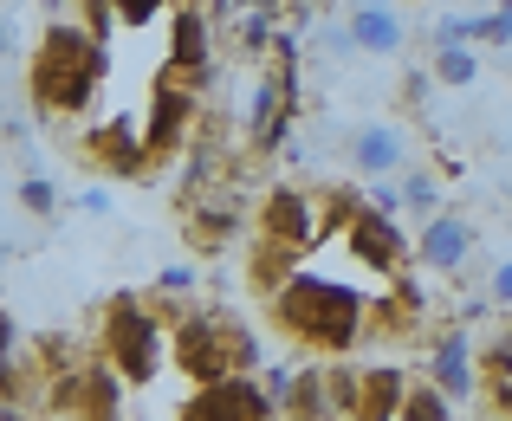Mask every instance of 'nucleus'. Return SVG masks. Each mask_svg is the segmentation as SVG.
Masks as SVG:
<instances>
[{
	"instance_id": "1",
	"label": "nucleus",
	"mask_w": 512,
	"mask_h": 421,
	"mask_svg": "<svg viewBox=\"0 0 512 421\" xmlns=\"http://www.w3.org/2000/svg\"><path fill=\"white\" fill-rule=\"evenodd\" d=\"M104 65H111V46L85 20L52 13L39 26L33 59H26V98H33L39 117H85L104 85Z\"/></svg>"
},
{
	"instance_id": "2",
	"label": "nucleus",
	"mask_w": 512,
	"mask_h": 421,
	"mask_svg": "<svg viewBox=\"0 0 512 421\" xmlns=\"http://www.w3.org/2000/svg\"><path fill=\"white\" fill-rule=\"evenodd\" d=\"M370 305L376 298H363L350 279H331V273H312V266H299V273L286 279V292L273 298V324L292 337L299 350H325V357H344V350H357L363 337H370Z\"/></svg>"
},
{
	"instance_id": "3",
	"label": "nucleus",
	"mask_w": 512,
	"mask_h": 421,
	"mask_svg": "<svg viewBox=\"0 0 512 421\" xmlns=\"http://www.w3.org/2000/svg\"><path fill=\"white\" fill-rule=\"evenodd\" d=\"M98 350L130 376V389H150L169 370V311L163 298H137V292H111L98 311Z\"/></svg>"
},
{
	"instance_id": "4",
	"label": "nucleus",
	"mask_w": 512,
	"mask_h": 421,
	"mask_svg": "<svg viewBox=\"0 0 512 421\" xmlns=\"http://www.w3.org/2000/svg\"><path fill=\"white\" fill-rule=\"evenodd\" d=\"M299 130V33L279 26L273 52L260 59V78L247 91V156H279Z\"/></svg>"
},
{
	"instance_id": "5",
	"label": "nucleus",
	"mask_w": 512,
	"mask_h": 421,
	"mask_svg": "<svg viewBox=\"0 0 512 421\" xmlns=\"http://www.w3.org/2000/svg\"><path fill=\"white\" fill-rule=\"evenodd\" d=\"M169 311V357L188 383H214V376L240 370V318L234 311H201V305H175L163 292Z\"/></svg>"
},
{
	"instance_id": "6",
	"label": "nucleus",
	"mask_w": 512,
	"mask_h": 421,
	"mask_svg": "<svg viewBox=\"0 0 512 421\" xmlns=\"http://www.w3.org/2000/svg\"><path fill=\"white\" fill-rule=\"evenodd\" d=\"M195 117H201V78L182 65H163L150 91V111H143V137H150V175L169 169L175 156H188L195 143Z\"/></svg>"
},
{
	"instance_id": "7",
	"label": "nucleus",
	"mask_w": 512,
	"mask_h": 421,
	"mask_svg": "<svg viewBox=\"0 0 512 421\" xmlns=\"http://www.w3.org/2000/svg\"><path fill=\"white\" fill-rule=\"evenodd\" d=\"M124 389H130V376L117 370V363L104 357L98 344H91L85 357L72 363V370H59V376H52V389H46V415L111 421V415H124Z\"/></svg>"
},
{
	"instance_id": "8",
	"label": "nucleus",
	"mask_w": 512,
	"mask_h": 421,
	"mask_svg": "<svg viewBox=\"0 0 512 421\" xmlns=\"http://www.w3.org/2000/svg\"><path fill=\"white\" fill-rule=\"evenodd\" d=\"M331 240H344V253L363 266V273H376V279H396V273H409V260H415V240L402 234V214H389V208H376L370 195L357 201V208L338 221V234Z\"/></svg>"
},
{
	"instance_id": "9",
	"label": "nucleus",
	"mask_w": 512,
	"mask_h": 421,
	"mask_svg": "<svg viewBox=\"0 0 512 421\" xmlns=\"http://www.w3.org/2000/svg\"><path fill=\"white\" fill-rule=\"evenodd\" d=\"M253 227L299 253H318L331 240V201L325 188H299V182H273L260 201H253Z\"/></svg>"
},
{
	"instance_id": "10",
	"label": "nucleus",
	"mask_w": 512,
	"mask_h": 421,
	"mask_svg": "<svg viewBox=\"0 0 512 421\" xmlns=\"http://www.w3.org/2000/svg\"><path fill=\"white\" fill-rule=\"evenodd\" d=\"M182 421H273L279 402L266 396V383L253 370H234V376H214V383H188Z\"/></svg>"
},
{
	"instance_id": "11",
	"label": "nucleus",
	"mask_w": 512,
	"mask_h": 421,
	"mask_svg": "<svg viewBox=\"0 0 512 421\" xmlns=\"http://www.w3.org/2000/svg\"><path fill=\"white\" fill-rule=\"evenodd\" d=\"M78 162L111 175V182H137V175H150V137L137 117H104L78 137Z\"/></svg>"
},
{
	"instance_id": "12",
	"label": "nucleus",
	"mask_w": 512,
	"mask_h": 421,
	"mask_svg": "<svg viewBox=\"0 0 512 421\" xmlns=\"http://www.w3.org/2000/svg\"><path fill=\"white\" fill-rule=\"evenodd\" d=\"M240 221H247V208H240L221 182H214V188H188V195H182V240L195 253H221L227 240L240 234Z\"/></svg>"
},
{
	"instance_id": "13",
	"label": "nucleus",
	"mask_w": 512,
	"mask_h": 421,
	"mask_svg": "<svg viewBox=\"0 0 512 421\" xmlns=\"http://www.w3.org/2000/svg\"><path fill=\"white\" fill-rule=\"evenodd\" d=\"M428 376H435L454 402H474L480 389H487V383H480V344L467 337L461 318H454L448 331H435V344H428Z\"/></svg>"
},
{
	"instance_id": "14",
	"label": "nucleus",
	"mask_w": 512,
	"mask_h": 421,
	"mask_svg": "<svg viewBox=\"0 0 512 421\" xmlns=\"http://www.w3.org/2000/svg\"><path fill=\"white\" fill-rule=\"evenodd\" d=\"M344 162L350 175H363V182H376V175H402L415 162V143L402 124H357L344 137Z\"/></svg>"
},
{
	"instance_id": "15",
	"label": "nucleus",
	"mask_w": 512,
	"mask_h": 421,
	"mask_svg": "<svg viewBox=\"0 0 512 421\" xmlns=\"http://www.w3.org/2000/svg\"><path fill=\"white\" fill-rule=\"evenodd\" d=\"M422 318H428V292L409 273H396L389 292L370 305V337H376V344H402V337L422 331Z\"/></svg>"
},
{
	"instance_id": "16",
	"label": "nucleus",
	"mask_w": 512,
	"mask_h": 421,
	"mask_svg": "<svg viewBox=\"0 0 512 421\" xmlns=\"http://www.w3.org/2000/svg\"><path fill=\"white\" fill-rule=\"evenodd\" d=\"M415 260H422L428 273H461V266L474 260V227H467L454 208H441L435 221L415 227Z\"/></svg>"
},
{
	"instance_id": "17",
	"label": "nucleus",
	"mask_w": 512,
	"mask_h": 421,
	"mask_svg": "<svg viewBox=\"0 0 512 421\" xmlns=\"http://www.w3.org/2000/svg\"><path fill=\"white\" fill-rule=\"evenodd\" d=\"M169 65L195 72L201 85L214 78V33H208V13L195 0H175L169 7Z\"/></svg>"
},
{
	"instance_id": "18",
	"label": "nucleus",
	"mask_w": 512,
	"mask_h": 421,
	"mask_svg": "<svg viewBox=\"0 0 512 421\" xmlns=\"http://www.w3.org/2000/svg\"><path fill=\"white\" fill-rule=\"evenodd\" d=\"M344 46L370 52V59H396V52H402V13L389 7V0H350Z\"/></svg>"
},
{
	"instance_id": "19",
	"label": "nucleus",
	"mask_w": 512,
	"mask_h": 421,
	"mask_svg": "<svg viewBox=\"0 0 512 421\" xmlns=\"http://www.w3.org/2000/svg\"><path fill=\"white\" fill-rule=\"evenodd\" d=\"M299 266H305L299 247H286V240H273V234H253V247H247V292L260 298V305H273Z\"/></svg>"
},
{
	"instance_id": "20",
	"label": "nucleus",
	"mask_w": 512,
	"mask_h": 421,
	"mask_svg": "<svg viewBox=\"0 0 512 421\" xmlns=\"http://www.w3.org/2000/svg\"><path fill=\"white\" fill-rule=\"evenodd\" d=\"M402 402H409V376H402V363H370V370H363V409H357V421H396Z\"/></svg>"
},
{
	"instance_id": "21",
	"label": "nucleus",
	"mask_w": 512,
	"mask_h": 421,
	"mask_svg": "<svg viewBox=\"0 0 512 421\" xmlns=\"http://www.w3.org/2000/svg\"><path fill=\"white\" fill-rule=\"evenodd\" d=\"M279 415H292V421H325V415H331L325 363H305V370L292 376V389H286V402H279Z\"/></svg>"
},
{
	"instance_id": "22",
	"label": "nucleus",
	"mask_w": 512,
	"mask_h": 421,
	"mask_svg": "<svg viewBox=\"0 0 512 421\" xmlns=\"http://www.w3.org/2000/svg\"><path fill=\"white\" fill-rule=\"evenodd\" d=\"M441 208H448V195H441V175H435V169H415V162H409V169H402V221L422 227V221H435Z\"/></svg>"
},
{
	"instance_id": "23",
	"label": "nucleus",
	"mask_w": 512,
	"mask_h": 421,
	"mask_svg": "<svg viewBox=\"0 0 512 421\" xmlns=\"http://www.w3.org/2000/svg\"><path fill=\"white\" fill-rule=\"evenodd\" d=\"M428 72H435L448 91L474 85V78H480V52H474V39H448V46H428Z\"/></svg>"
},
{
	"instance_id": "24",
	"label": "nucleus",
	"mask_w": 512,
	"mask_h": 421,
	"mask_svg": "<svg viewBox=\"0 0 512 421\" xmlns=\"http://www.w3.org/2000/svg\"><path fill=\"white\" fill-rule=\"evenodd\" d=\"M279 26H286V13H266V7L234 13V46H240V59H266V52H273V39H279Z\"/></svg>"
},
{
	"instance_id": "25",
	"label": "nucleus",
	"mask_w": 512,
	"mask_h": 421,
	"mask_svg": "<svg viewBox=\"0 0 512 421\" xmlns=\"http://www.w3.org/2000/svg\"><path fill=\"white\" fill-rule=\"evenodd\" d=\"M461 415V402L448 396V389L435 383V376H422V383H409V402H402V421H454Z\"/></svg>"
},
{
	"instance_id": "26",
	"label": "nucleus",
	"mask_w": 512,
	"mask_h": 421,
	"mask_svg": "<svg viewBox=\"0 0 512 421\" xmlns=\"http://www.w3.org/2000/svg\"><path fill=\"white\" fill-rule=\"evenodd\" d=\"M325 383H331V415H357L363 409V370L350 363V350L338 363H325Z\"/></svg>"
},
{
	"instance_id": "27",
	"label": "nucleus",
	"mask_w": 512,
	"mask_h": 421,
	"mask_svg": "<svg viewBox=\"0 0 512 421\" xmlns=\"http://www.w3.org/2000/svg\"><path fill=\"white\" fill-rule=\"evenodd\" d=\"M13 201H20V214H33V221H52V214H59V182L26 175V182L13 188Z\"/></svg>"
},
{
	"instance_id": "28",
	"label": "nucleus",
	"mask_w": 512,
	"mask_h": 421,
	"mask_svg": "<svg viewBox=\"0 0 512 421\" xmlns=\"http://www.w3.org/2000/svg\"><path fill=\"white\" fill-rule=\"evenodd\" d=\"M500 376H512V324H500L480 344V383H500Z\"/></svg>"
},
{
	"instance_id": "29",
	"label": "nucleus",
	"mask_w": 512,
	"mask_h": 421,
	"mask_svg": "<svg viewBox=\"0 0 512 421\" xmlns=\"http://www.w3.org/2000/svg\"><path fill=\"white\" fill-rule=\"evenodd\" d=\"M72 13H78V20H85L91 33L104 39V46H111V39H117V26H124V13H117V0H78Z\"/></svg>"
},
{
	"instance_id": "30",
	"label": "nucleus",
	"mask_w": 512,
	"mask_h": 421,
	"mask_svg": "<svg viewBox=\"0 0 512 421\" xmlns=\"http://www.w3.org/2000/svg\"><path fill=\"white\" fill-rule=\"evenodd\" d=\"M175 0H117V13H124V26H156Z\"/></svg>"
},
{
	"instance_id": "31",
	"label": "nucleus",
	"mask_w": 512,
	"mask_h": 421,
	"mask_svg": "<svg viewBox=\"0 0 512 421\" xmlns=\"http://www.w3.org/2000/svg\"><path fill=\"white\" fill-rule=\"evenodd\" d=\"M435 85H441V78L428 72V65H422V72H402V104H409V111H428V91H435Z\"/></svg>"
},
{
	"instance_id": "32",
	"label": "nucleus",
	"mask_w": 512,
	"mask_h": 421,
	"mask_svg": "<svg viewBox=\"0 0 512 421\" xmlns=\"http://www.w3.org/2000/svg\"><path fill=\"white\" fill-rule=\"evenodd\" d=\"M448 39H474V13H441L435 33H428V46H448Z\"/></svg>"
},
{
	"instance_id": "33",
	"label": "nucleus",
	"mask_w": 512,
	"mask_h": 421,
	"mask_svg": "<svg viewBox=\"0 0 512 421\" xmlns=\"http://www.w3.org/2000/svg\"><path fill=\"white\" fill-rule=\"evenodd\" d=\"M156 292H169V298H188V292H195V266H188V260L163 266V279H156Z\"/></svg>"
},
{
	"instance_id": "34",
	"label": "nucleus",
	"mask_w": 512,
	"mask_h": 421,
	"mask_svg": "<svg viewBox=\"0 0 512 421\" xmlns=\"http://www.w3.org/2000/svg\"><path fill=\"white\" fill-rule=\"evenodd\" d=\"M292 376H299V370H292V363H260V383H266V396H273V402H286Z\"/></svg>"
},
{
	"instance_id": "35",
	"label": "nucleus",
	"mask_w": 512,
	"mask_h": 421,
	"mask_svg": "<svg viewBox=\"0 0 512 421\" xmlns=\"http://www.w3.org/2000/svg\"><path fill=\"white\" fill-rule=\"evenodd\" d=\"M487 292H493V305H512V253L500 266H493V279H487Z\"/></svg>"
},
{
	"instance_id": "36",
	"label": "nucleus",
	"mask_w": 512,
	"mask_h": 421,
	"mask_svg": "<svg viewBox=\"0 0 512 421\" xmlns=\"http://www.w3.org/2000/svg\"><path fill=\"white\" fill-rule=\"evenodd\" d=\"M7 143H13V149L33 143V117H26V111H7Z\"/></svg>"
},
{
	"instance_id": "37",
	"label": "nucleus",
	"mask_w": 512,
	"mask_h": 421,
	"mask_svg": "<svg viewBox=\"0 0 512 421\" xmlns=\"http://www.w3.org/2000/svg\"><path fill=\"white\" fill-rule=\"evenodd\" d=\"M78 208H85V214H111V195H104V188H85V195H78Z\"/></svg>"
},
{
	"instance_id": "38",
	"label": "nucleus",
	"mask_w": 512,
	"mask_h": 421,
	"mask_svg": "<svg viewBox=\"0 0 512 421\" xmlns=\"http://www.w3.org/2000/svg\"><path fill=\"white\" fill-rule=\"evenodd\" d=\"M13 350H20V324L0 318V357H13Z\"/></svg>"
},
{
	"instance_id": "39",
	"label": "nucleus",
	"mask_w": 512,
	"mask_h": 421,
	"mask_svg": "<svg viewBox=\"0 0 512 421\" xmlns=\"http://www.w3.org/2000/svg\"><path fill=\"white\" fill-rule=\"evenodd\" d=\"M39 7H46V13H72L78 0H39Z\"/></svg>"
},
{
	"instance_id": "40",
	"label": "nucleus",
	"mask_w": 512,
	"mask_h": 421,
	"mask_svg": "<svg viewBox=\"0 0 512 421\" xmlns=\"http://www.w3.org/2000/svg\"><path fill=\"white\" fill-rule=\"evenodd\" d=\"M506 7H512V0H506Z\"/></svg>"
}]
</instances>
